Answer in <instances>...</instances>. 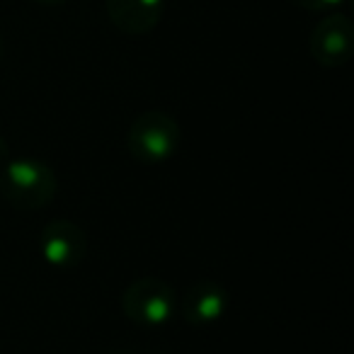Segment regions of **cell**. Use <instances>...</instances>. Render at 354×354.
<instances>
[{
	"label": "cell",
	"mask_w": 354,
	"mask_h": 354,
	"mask_svg": "<svg viewBox=\"0 0 354 354\" xmlns=\"http://www.w3.org/2000/svg\"><path fill=\"white\" fill-rule=\"evenodd\" d=\"M177 296L162 279L156 277H143L136 279L122 296V310L129 320L138 325L156 328L162 325L177 313Z\"/></svg>",
	"instance_id": "3957f363"
},
{
	"label": "cell",
	"mask_w": 354,
	"mask_h": 354,
	"mask_svg": "<svg viewBox=\"0 0 354 354\" xmlns=\"http://www.w3.org/2000/svg\"><path fill=\"white\" fill-rule=\"evenodd\" d=\"M0 194L10 207L35 212L54 199L56 177L39 160H12L0 175Z\"/></svg>",
	"instance_id": "6da1fadb"
},
{
	"label": "cell",
	"mask_w": 354,
	"mask_h": 354,
	"mask_svg": "<svg viewBox=\"0 0 354 354\" xmlns=\"http://www.w3.org/2000/svg\"><path fill=\"white\" fill-rule=\"evenodd\" d=\"M32 3H39V6H64L68 0H32Z\"/></svg>",
	"instance_id": "9c48e42d"
},
{
	"label": "cell",
	"mask_w": 354,
	"mask_h": 354,
	"mask_svg": "<svg viewBox=\"0 0 354 354\" xmlns=\"http://www.w3.org/2000/svg\"><path fill=\"white\" fill-rule=\"evenodd\" d=\"M41 252L56 267H73L85 255V233L73 221H51L41 231Z\"/></svg>",
	"instance_id": "8992f818"
},
{
	"label": "cell",
	"mask_w": 354,
	"mask_h": 354,
	"mask_svg": "<svg viewBox=\"0 0 354 354\" xmlns=\"http://www.w3.org/2000/svg\"><path fill=\"white\" fill-rule=\"evenodd\" d=\"M296 6L304 8V10H333V8L342 6L344 0H294Z\"/></svg>",
	"instance_id": "ba28073f"
},
{
	"label": "cell",
	"mask_w": 354,
	"mask_h": 354,
	"mask_svg": "<svg viewBox=\"0 0 354 354\" xmlns=\"http://www.w3.org/2000/svg\"><path fill=\"white\" fill-rule=\"evenodd\" d=\"M228 296L214 281H197L187 294L183 296V301H177V313H183V318L187 323H214L226 313Z\"/></svg>",
	"instance_id": "52a82bcc"
},
{
	"label": "cell",
	"mask_w": 354,
	"mask_h": 354,
	"mask_svg": "<svg viewBox=\"0 0 354 354\" xmlns=\"http://www.w3.org/2000/svg\"><path fill=\"white\" fill-rule=\"evenodd\" d=\"M127 143L138 162L158 165L165 162L180 146V124L170 114L151 109L131 124Z\"/></svg>",
	"instance_id": "7a4b0ae2"
},
{
	"label": "cell",
	"mask_w": 354,
	"mask_h": 354,
	"mask_svg": "<svg viewBox=\"0 0 354 354\" xmlns=\"http://www.w3.org/2000/svg\"><path fill=\"white\" fill-rule=\"evenodd\" d=\"M165 0H104L107 17L119 32L141 37L156 30L162 17Z\"/></svg>",
	"instance_id": "5b68a950"
},
{
	"label": "cell",
	"mask_w": 354,
	"mask_h": 354,
	"mask_svg": "<svg viewBox=\"0 0 354 354\" xmlns=\"http://www.w3.org/2000/svg\"><path fill=\"white\" fill-rule=\"evenodd\" d=\"M0 54H3V41H0Z\"/></svg>",
	"instance_id": "30bf717a"
},
{
	"label": "cell",
	"mask_w": 354,
	"mask_h": 354,
	"mask_svg": "<svg viewBox=\"0 0 354 354\" xmlns=\"http://www.w3.org/2000/svg\"><path fill=\"white\" fill-rule=\"evenodd\" d=\"M354 25L347 15L335 12L315 25L310 32V56L325 68H339L352 59Z\"/></svg>",
	"instance_id": "277c9868"
}]
</instances>
